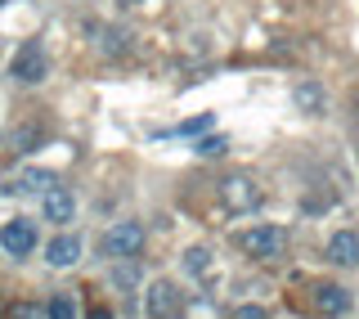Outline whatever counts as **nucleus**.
<instances>
[{
    "label": "nucleus",
    "instance_id": "nucleus-1",
    "mask_svg": "<svg viewBox=\"0 0 359 319\" xmlns=\"http://www.w3.org/2000/svg\"><path fill=\"white\" fill-rule=\"evenodd\" d=\"M238 247L252 261H278V256H287V230L283 225H252L238 238Z\"/></svg>",
    "mask_w": 359,
    "mask_h": 319
},
{
    "label": "nucleus",
    "instance_id": "nucleus-2",
    "mask_svg": "<svg viewBox=\"0 0 359 319\" xmlns=\"http://www.w3.org/2000/svg\"><path fill=\"white\" fill-rule=\"evenodd\" d=\"M45 72H50V54H45L41 41H22L14 63H9V77H14L18 86H41Z\"/></svg>",
    "mask_w": 359,
    "mask_h": 319
},
{
    "label": "nucleus",
    "instance_id": "nucleus-3",
    "mask_svg": "<svg viewBox=\"0 0 359 319\" xmlns=\"http://www.w3.org/2000/svg\"><path fill=\"white\" fill-rule=\"evenodd\" d=\"M180 311H184V292L171 279H153L144 288V315L149 319H180Z\"/></svg>",
    "mask_w": 359,
    "mask_h": 319
},
{
    "label": "nucleus",
    "instance_id": "nucleus-4",
    "mask_svg": "<svg viewBox=\"0 0 359 319\" xmlns=\"http://www.w3.org/2000/svg\"><path fill=\"white\" fill-rule=\"evenodd\" d=\"M144 225L140 221H117V225H108V234H104V256L108 261H121V256H140L144 252Z\"/></svg>",
    "mask_w": 359,
    "mask_h": 319
},
{
    "label": "nucleus",
    "instance_id": "nucleus-5",
    "mask_svg": "<svg viewBox=\"0 0 359 319\" xmlns=\"http://www.w3.org/2000/svg\"><path fill=\"white\" fill-rule=\"evenodd\" d=\"M220 202H224V211H252V207H261V185L247 171H233V176L220 180Z\"/></svg>",
    "mask_w": 359,
    "mask_h": 319
},
{
    "label": "nucleus",
    "instance_id": "nucleus-6",
    "mask_svg": "<svg viewBox=\"0 0 359 319\" xmlns=\"http://www.w3.org/2000/svg\"><path fill=\"white\" fill-rule=\"evenodd\" d=\"M36 221H27V216H14V221L0 225V252L5 256H32L36 252Z\"/></svg>",
    "mask_w": 359,
    "mask_h": 319
},
{
    "label": "nucleus",
    "instance_id": "nucleus-7",
    "mask_svg": "<svg viewBox=\"0 0 359 319\" xmlns=\"http://www.w3.org/2000/svg\"><path fill=\"white\" fill-rule=\"evenodd\" d=\"M310 306H314V315H323V319H341L351 311V288H341V283H314Z\"/></svg>",
    "mask_w": 359,
    "mask_h": 319
},
{
    "label": "nucleus",
    "instance_id": "nucleus-8",
    "mask_svg": "<svg viewBox=\"0 0 359 319\" xmlns=\"http://www.w3.org/2000/svg\"><path fill=\"white\" fill-rule=\"evenodd\" d=\"M41 216L50 225H67V221H76V198H72V189H63V185H50L41 193Z\"/></svg>",
    "mask_w": 359,
    "mask_h": 319
},
{
    "label": "nucleus",
    "instance_id": "nucleus-9",
    "mask_svg": "<svg viewBox=\"0 0 359 319\" xmlns=\"http://www.w3.org/2000/svg\"><path fill=\"white\" fill-rule=\"evenodd\" d=\"M323 256H328L337 270H355L359 266V234L355 230H337L328 238V247H323Z\"/></svg>",
    "mask_w": 359,
    "mask_h": 319
},
{
    "label": "nucleus",
    "instance_id": "nucleus-10",
    "mask_svg": "<svg viewBox=\"0 0 359 319\" xmlns=\"http://www.w3.org/2000/svg\"><path fill=\"white\" fill-rule=\"evenodd\" d=\"M45 261H50L54 270H72L76 261H81V238L76 234H59L45 243Z\"/></svg>",
    "mask_w": 359,
    "mask_h": 319
},
{
    "label": "nucleus",
    "instance_id": "nucleus-11",
    "mask_svg": "<svg viewBox=\"0 0 359 319\" xmlns=\"http://www.w3.org/2000/svg\"><path fill=\"white\" fill-rule=\"evenodd\" d=\"M292 104H297V112H306V117H319L328 108V95H323L319 82H297L292 86Z\"/></svg>",
    "mask_w": 359,
    "mask_h": 319
},
{
    "label": "nucleus",
    "instance_id": "nucleus-12",
    "mask_svg": "<svg viewBox=\"0 0 359 319\" xmlns=\"http://www.w3.org/2000/svg\"><path fill=\"white\" fill-rule=\"evenodd\" d=\"M108 283H112V288H121V292L135 288V283H140V256H121L117 266L108 270Z\"/></svg>",
    "mask_w": 359,
    "mask_h": 319
},
{
    "label": "nucleus",
    "instance_id": "nucleus-13",
    "mask_svg": "<svg viewBox=\"0 0 359 319\" xmlns=\"http://www.w3.org/2000/svg\"><path fill=\"white\" fill-rule=\"evenodd\" d=\"M184 270L194 279H211V247H189V252H184Z\"/></svg>",
    "mask_w": 359,
    "mask_h": 319
},
{
    "label": "nucleus",
    "instance_id": "nucleus-14",
    "mask_svg": "<svg viewBox=\"0 0 359 319\" xmlns=\"http://www.w3.org/2000/svg\"><path fill=\"white\" fill-rule=\"evenodd\" d=\"M211 126H216V112H198V117L180 122V126H175V131H166V135H184V140H189V135H207Z\"/></svg>",
    "mask_w": 359,
    "mask_h": 319
},
{
    "label": "nucleus",
    "instance_id": "nucleus-15",
    "mask_svg": "<svg viewBox=\"0 0 359 319\" xmlns=\"http://www.w3.org/2000/svg\"><path fill=\"white\" fill-rule=\"evenodd\" d=\"M5 319H50V306H36V301H14V306H5Z\"/></svg>",
    "mask_w": 359,
    "mask_h": 319
},
{
    "label": "nucleus",
    "instance_id": "nucleus-16",
    "mask_svg": "<svg viewBox=\"0 0 359 319\" xmlns=\"http://www.w3.org/2000/svg\"><path fill=\"white\" fill-rule=\"evenodd\" d=\"M194 153L198 157H224L229 153V140H224V135H202V140L194 144Z\"/></svg>",
    "mask_w": 359,
    "mask_h": 319
},
{
    "label": "nucleus",
    "instance_id": "nucleus-17",
    "mask_svg": "<svg viewBox=\"0 0 359 319\" xmlns=\"http://www.w3.org/2000/svg\"><path fill=\"white\" fill-rule=\"evenodd\" d=\"M50 319H76L72 292H54V297H50Z\"/></svg>",
    "mask_w": 359,
    "mask_h": 319
},
{
    "label": "nucleus",
    "instance_id": "nucleus-18",
    "mask_svg": "<svg viewBox=\"0 0 359 319\" xmlns=\"http://www.w3.org/2000/svg\"><path fill=\"white\" fill-rule=\"evenodd\" d=\"M22 185L27 189H50V185H59V176H54V171H27V176H22Z\"/></svg>",
    "mask_w": 359,
    "mask_h": 319
},
{
    "label": "nucleus",
    "instance_id": "nucleus-19",
    "mask_svg": "<svg viewBox=\"0 0 359 319\" xmlns=\"http://www.w3.org/2000/svg\"><path fill=\"white\" fill-rule=\"evenodd\" d=\"M121 50H126V32H117V27L104 32V54H108V59H117Z\"/></svg>",
    "mask_w": 359,
    "mask_h": 319
},
{
    "label": "nucleus",
    "instance_id": "nucleus-20",
    "mask_svg": "<svg viewBox=\"0 0 359 319\" xmlns=\"http://www.w3.org/2000/svg\"><path fill=\"white\" fill-rule=\"evenodd\" d=\"M229 319H265V306H238Z\"/></svg>",
    "mask_w": 359,
    "mask_h": 319
},
{
    "label": "nucleus",
    "instance_id": "nucleus-21",
    "mask_svg": "<svg viewBox=\"0 0 359 319\" xmlns=\"http://www.w3.org/2000/svg\"><path fill=\"white\" fill-rule=\"evenodd\" d=\"M90 319H112V311H104V306H99V311H90Z\"/></svg>",
    "mask_w": 359,
    "mask_h": 319
},
{
    "label": "nucleus",
    "instance_id": "nucleus-22",
    "mask_svg": "<svg viewBox=\"0 0 359 319\" xmlns=\"http://www.w3.org/2000/svg\"><path fill=\"white\" fill-rule=\"evenodd\" d=\"M355 126H359V117H355Z\"/></svg>",
    "mask_w": 359,
    "mask_h": 319
},
{
    "label": "nucleus",
    "instance_id": "nucleus-23",
    "mask_svg": "<svg viewBox=\"0 0 359 319\" xmlns=\"http://www.w3.org/2000/svg\"><path fill=\"white\" fill-rule=\"evenodd\" d=\"M0 5H5V0H0Z\"/></svg>",
    "mask_w": 359,
    "mask_h": 319
}]
</instances>
